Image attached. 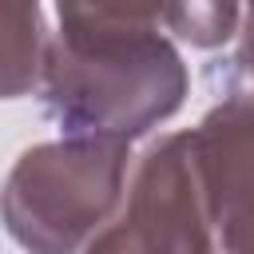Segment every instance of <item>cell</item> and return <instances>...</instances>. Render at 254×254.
Returning a JSON list of instances; mask_svg holds the SVG:
<instances>
[{
  "label": "cell",
  "instance_id": "cell-2",
  "mask_svg": "<svg viewBox=\"0 0 254 254\" xmlns=\"http://www.w3.org/2000/svg\"><path fill=\"white\" fill-rule=\"evenodd\" d=\"M127 139L79 135L28 151L8 179V230L32 254H71L115 206Z\"/></svg>",
  "mask_w": 254,
  "mask_h": 254
},
{
  "label": "cell",
  "instance_id": "cell-1",
  "mask_svg": "<svg viewBox=\"0 0 254 254\" xmlns=\"http://www.w3.org/2000/svg\"><path fill=\"white\" fill-rule=\"evenodd\" d=\"M187 91L179 52L151 28H64L48 56V103L71 135L131 139Z\"/></svg>",
  "mask_w": 254,
  "mask_h": 254
},
{
  "label": "cell",
  "instance_id": "cell-5",
  "mask_svg": "<svg viewBox=\"0 0 254 254\" xmlns=\"http://www.w3.org/2000/svg\"><path fill=\"white\" fill-rule=\"evenodd\" d=\"M64 28H151L171 0H56Z\"/></svg>",
  "mask_w": 254,
  "mask_h": 254
},
{
  "label": "cell",
  "instance_id": "cell-3",
  "mask_svg": "<svg viewBox=\"0 0 254 254\" xmlns=\"http://www.w3.org/2000/svg\"><path fill=\"white\" fill-rule=\"evenodd\" d=\"M210 234L214 214L190 131L143 155L119 218L87 254H210Z\"/></svg>",
  "mask_w": 254,
  "mask_h": 254
},
{
  "label": "cell",
  "instance_id": "cell-6",
  "mask_svg": "<svg viewBox=\"0 0 254 254\" xmlns=\"http://www.w3.org/2000/svg\"><path fill=\"white\" fill-rule=\"evenodd\" d=\"M246 60L254 71V0H246Z\"/></svg>",
  "mask_w": 254,
  "mask_h": 254
},
{
  "label": "cell",
  "instance_id": "cell-4",
  "mask_svg": "<svg viewBox=\"0 0 254 254\" xmlns=\"http://www.w3.org/2000/svg\"><path fill=\"white\" fill-rule=\"evenodd\" d=\"M214 234L226 254H254V95L234 91L194 131Z\"/></svg>",
  "mask_w": 254,
  "mask_h": 254
}]
</instances>
